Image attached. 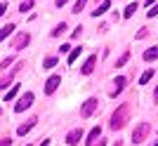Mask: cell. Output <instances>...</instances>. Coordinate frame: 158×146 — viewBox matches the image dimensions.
I'll list each match as a JSON object with an SVG mask.
<instances>
[{"label":"cell","instance_id":"cell-1","mask_svg":"<svg viewBox=\"0 0 158 146\" xmlns=\"http://www.w3.org/2000/svg\"><path fill=\"white\" fill-rule=\"evenodd\" d=\"M127 113H130L127 104H123V106H120L118 111L113 113V118H111V127H113V130H118V127H123V125H125V120H127Z\"/></svg>","mask_w":158,"mask_h":146},{"label":"cell","instance_id":"cell-2","mask_svg":"<svg viewBox=\"0 0 158 146\" xmlns=\"http://www.w3.org/2000/svg\"><path fill=\"white\" fill-rule=\"evenodd\" d=\"M149 130H151V125H149V123H139V127L132 132V141H135V144L144 141V137L149 134Z\"/></svg>","mask_w":158,"mask_h":146},{"label":"cell","instance_id":"cell-3","mask_svg":"<svg viewBox=\"0 0 158 146\" xmlns=\"http://www.w3.org/2000/svg\"><path fill=\"white\" fill-rule=\"evenodd\" d=\"M31 104H33V92H26V94H24V97H21L19 101H17L14 111H17V113H21V111H26V108H31Z\"/></svg>","mask_w":158,"mask_h":146},{"label":"cell","instance_id":"cell-4","mask_svg":"<svg viewBox=\"0 0 158 146\" xmlns=\"http://www.w3.org/2000/svg\"><path fill=\"white\" fill-rule=\"evenodd\" d=\"M97 106H99L97 99H87L85 104H83V108H80V116H83V118H90V116L97 111Z\"/></svg>","mask_w":158,"mask_h":146},{"label":"cell","instance_id":"cell-5","mask_svg":"<svg viewBox=\"0 0 158 146\" xmlns=\"http://www.w3.org/2000/svg\"><path fill=\"white\" fill-rule=\"evenodd\" d=\"M80 139H83V130L80 127H76V130H71V132L66 134V144H71V146H76Z\"/></svg>","mask_w":158,"mask_h":146},{"label":"cell","instance_id":"cell-6","mask_svg":"<svg viewBox=\"0 0 158 146\" xmlns=\"http://www.w3.org/2000/svg\"><path fill=\"white\" fill-rule=\"evenodd\" d=\"M59 83H61V78H59V75H52V78H50V80L45 83V92H47V94H52L54 90L59 87Z\"/></svg>","mask_w":158,"mask_h":146},{"label":"cell","instance_id":"cell-7","mask_svg":"<svg viewBox=\"0 0 158 146\" xmlns=\"http://www.w3.org/2000/svg\"><path fill=\"white\" fill-rule=\"evenodd\" d=\"M28 33H21V35H17V38H14V50H24V47L28 45Z\"/></svg>","mask_w":158,"mask_h":146},{"label":"cell","instance_id":"cell-8","mask_svg":"<svg viewBox=\"0 0 158 146\" xmlns=\"http://www.w3.org/2000/svg\"><path fill=\"white\" fill-rule=\"evenodd\" d=\"M35 123H38V120H35V118H31V120H28V123H26V125H21L19 130H17V134H19V137H24V134H28V132H31V127L35 125Z\"/></svg>","mask_w":158,"mask_h":146},{"label":"cell","instance_id":"cell-9","mask_svg":"<svg viewBox=\"0 0 158 146\" xmlns=\"http://www.w3.org/2000/svg\"><path fill=\"white\" fill-rule=\"evenodd\" d=\"M94 66H97V57H90V59L85 61V66H83V73H85V75H90V73L94 71Z\"/></svg>","mask_w":158,"mask_h":146},{"label":"cell","instance_id":"cell-10","mask_svg":"<svg viewBox=\"0 0 158 146\" xmlns=\"http://www.w3.org/2000/svg\"><path fill=\"white\" fill-rule=\"evenodd\" d=\"M12 33H14V24H7V26H2V28H0V43H2L7 35H12Z\"/></svg>","mask_w":158,"mask_h":146},{"label":"cell","instance_id":"cell-11","mask_svg":"<svg viewBox=\"0 0 158 146\" xmlns=\"http://www.w3.org/2000/svg\"><path fill=\"white\" fill-rule=\"evenodd\" d=\"M144 59L146 61H153V59H158V47H149L144 52Z\"/></svg>","mask_w":158,"mask_h":146},{"label":"cell","instance_id":"cell-12","mask_svg":"<svg viewBox=\"0 0 158 146\" xmlns=\"http://www.w3.org/2000/svg\"><path fill=\"white\" fill-rule=\"evenodd\" d=\"M17 71H19V68H14V71L10 73V75H2V78H0V90H5V87H10V80H12V75H14Z\"/></svg>","mask_w":158,"mask_h":146},{"label":"cell","instance_id":"cell-13","mask_svg":"<svg viewBox=\"0 0 158 146\" xmlns=\"http://www.w3.org/2000/svg\"><path fill=\"white\" fill-rule=\"evenodd\" d=\"M99 137H102V130H99V127H94L92 132L87 134V144H94V141H97Z\"/></svg>","mask_w":158,"mask_h":146},{"label":"cell","instance_id":"cell-14","mask_svg":"<svg viewBox=\"0 0 158 146\" xmlns=\"http://www.w3.org/2000/svg\"><path fill=\"white\" fill-rule=\"evenodd\" d=\"M109 7H111V2H109V0H104V2H102V5H99L97 10L92 12V17H99V14H104L106 10H109Z\"/></svg>","mask_w":158,"mask_h":146},{"label":"cell","instance_id":"cell-15","mask_svg":"<svg viewBox=\"0 0 158 146\" xmlns=\"http://www.w3.org/2000/svg\"><path fill=\"white\" fill-rule=\"evenodd\" d=\"M17 92H19V85H12V87H10V92L5 94V101H12L14 97H17Z\"/></svg>","mask_w":158,"mask_h":146},{"label":"cell","instance_id":"cell-16","mask_svg":"<svg viewBox=\"0 0 158 146\" xmlns=\"http://www.w3.org/2000/svg\"><path fill=\"white\" fill-rule=\"evenodd\" d=\"M153 78V71H151V68H149V71H146V73H142V78H139V85H146V83H149V80H151Z\"/></svg>","mask_w":158,"mask_h":146},{"label":"cell","instance_id":"cell-17","mask_svg":"<svg viewBox=\"0 0 158 146\" xmlns=\"http://www.w3.org/2000/svg\"><path fill=\"white\" fill-rule=\"evenodd\" d=\"M80 50H83V47H76V50H71V52H69V64H73V61L80 57Z\"/></svg>","mask_w":158,"mask_h":146},{"label":"cell","instance_id":"cell-18","mask_svg":"<svg viewBox=\"0 0 158 146\" xmlns=\"http://www.w3.org/2000/svg\"><path fill=\"white\" fill-rule=\"evenodd\" d=\"M54 66H57V57H47L43 61V68H54Z\"/></svg>","mask_w":158,"mask_h":146},{"label":"cell","instance_id":"cell-19","mask_svg":"<svg viewBox=\"0 0 158 146\" xmlns=\"http://www.w3.org/2000/svg\"><path fill=\"white\" fill-rule=\"evenodd\" d=\"M123 87H125V78L120 75V78H116V92L113 94H118V92H123Z\"/></svg>","mask_w":158,"mask_h":146},{"label":"cell","instance_id":"cell-20","mask_svg":"<svg viewBox=\"0 0 158 146\" xmlns=\"http://www.w3.org/2000/svg\"><path fill=\"white\" fill-rule=\"evenodd\" d=\"M19 7H21V12H28V10L33 7V0H21Z\"/></svg>","mask_w":158,"mask_h":146},{"label":"cell","instance_id":"cell-21","mask_svg":"<svg viewBox=\"0 0 158 146\" xmlns=\"http://www.w3.org/2000/svg\"><path fill=\"white\" fill-rule=\"evenodd\" d=\"M135 12H137V2H132V5H127V10H125V17H132Z\"/></svg>","mask_w":158,"mask_h":146},{"label":"cell","instance_id":"cell-22","mask_svg":"<svg viewBox=\"0 0 158 146\" xmlns=\"http://www.w3.org/2000/svg\"><path fill=\"white\" fill-rule=\"evenodd\" d=\"M64 31H66V24H59L57 28H52V35H61Z\"/></svg>","mask_w":158,"mask_h":146},{"label":"cell","instance_id":"cell-23","mask_svg":"<svg viewBox=\"0 0 158 146\" xmlns=\"http://www.w3.org/2000/svg\"><path fill=\"white\" fill-rule=\"evenodd\" d=\"M85 2H87V0H76V5H73V12H80V10L85 7Z\"/></svg>","mask_w":158,"mask_h":146},{"label":"cell","instance_id":"cell-24","mask_svg":"<svg viewBox=\"0 0 158 146\" xmlns=\"http://www.w3.org/2000/svg\"><path fill=\"white\" fill-rule=\"evenodd\" d=\"M156 14H158V2H156L153 7H151V10H149V12H146V17H149V19H153Z\"/></svg>","mask_w":158,"mask_h":146},{"label":"cell","instance_id":"cell-25","mask_svg":"<svg viewBox=\"0 0 158 146\" xmlns=\"http://www.w3.org/2000/svg\"><path fill=\"white\" fill-rule=\"evenodd\" d=\"M127 59H130V54H127V52H125V54H123V57H120V59H118V66H123V64H125V61H127Z\"/></svg>","mask_w":158,"mask_h":146},{"label":"cell","instance_id":"cell-26","mask_svg":"<svg viewBox=\"0 0 158 146\" xmlns=\"http://www.w3.org/2000/svg\"><path fill=\"white\" fill-rule=\"evenodd\" d=\"M69 50H71V45H61V47H59V52H61V54H66Z\"/></svg>","mask_w":158,"mask_h":146},{"label":"cell","instance_id":"cell-27","mask_svg":"<svg viewBox=\"0 0 158 146\" xmlns=\"http://www.w3.org/2000/svg\"><path fill=\"white\" fill-rule=\"evenodd\" d=\"M5 12H7V2H5V5H0V17H2Z\"/></svg>","mask_w":158,"mask_h":146},{"label":"cell","instance_id":"cell-28","mask_svg":"<svg viewBox=\"0 0 158 146\" xmlns=\"http://www.w3.org/2000/svg\"><path fill=\"white\" fill-rule=\"evenodd\" d=\"M10 144H12V139H2L0 141V146H10Z\"/></svg>","mask_w":158,"mask_h":146},{"label":"cell","instance_id":"cell-29","mask_svg":"<svg viewBox=\"0 0 158 146\" xmlns=\"http://www.w3.org/2000/svg\"><path fill=\"white\" fill-rule=\"evenodd\" d=\"M153 101L158 104V87H156V92H153Z\"/></svg>","mask_w":158,"mask_h":146},{"label":"cell","instance_id":"cell-30","mask_svg":"<svg viewBox=\"0 0 158 146\" xmlns=\"http://www.w3.org/2000/svg\"><path fill=\"white\" fill-rule=\"evenodd\" d=\"M54 2H57V7H61V5L66 2V0H54Z\"/></svg>","mask_w":158,"mask_h":146},{"label":"cell","instance_id":"cell-31","mask_svg":"<svg viewBox=\"0 0 158 146\" xmlns=\"http://www.w3.org/2000/svg\"><path fill=\"white\" fill-rule=\"evenodd\" d=\"M40 146H50V139H45V141H40Z\"/></svg>","mask_w":158,"mask_h":146},{"label":"cell","instance_id":"cell-32","mask_svg":"<svg viewBox=\"0 0 158 146\" xmlns=\"http://www.w3.org/2000/svg\"><path fill=\"white\" fill-rule=\"evenodd\" d=\"M146 5H151V7H153V5H156V0H146Z\"/></svg>","mask_w":158,"mask_h":146},{"label":"cell","instance_id":"cell-33","mask_svg":"<svg viewBox=\"0 0 158 146\" xmlns=\"http://www.w3.org/2000/svg\"><path fill=\"white\" fill-rule=\"evenodd\" d=\"M94 146H106V141H102V139H99V144H94Z\"/></svg>","mask_w":158,"mask_h":146},{"label":"cell","instance_id":"cell-34","mask_svg":"<svg viewBox=\"0 0 158 146\" xmlns=\"http://www.w3.org/2000/svg\"><path fill=\"white\" fill-rule=\"evenodd\" d=\"M151 146H158V139H156V144H151Z\"/></svg>","mask_w":158,"mask_h":146},{"label":"cell","instance_id":"cell-35","mask_svg":"<svg viewBox=\"0 0 158 146\" xmlns=\"http://www.w3.org/2000/svg\"><path fill=\"white\" fill-rule=\"evenodd\" d=\"M113 146H120V141H118V144H113Z\"/></svg>","mask_w":158,"mask_h":146},{"label":"cell","instance_id":"cell-36","mask_svg":"<svg viewBox=\"0 0 158 146\" xmlns=\"http://www.w3.org/2000/svg\"><path fill=\"white\" fill-rule=\"evenodd\" d=\"M0 113H2V108H0Z\"/></svg>","mask_w":158,"mask_h":146}]
</instances>
